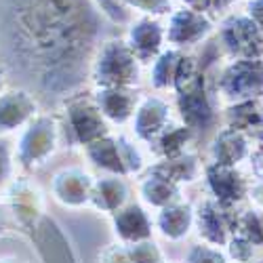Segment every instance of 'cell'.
<instances>
[{
    "label": "cell",
    "instance_id": "cell-37",
    "mask_svg": "<svg viewBox=\"0 0 263 263\" xmlns=\"http://www.w3.org/2000/svg\"><path fill=\"white\" fill-rule=\"evenodd\" d=\"M257 162H259V175H261V177H259V179H263V156H261V158H259Z\"/></svg>",
    "mask_w": 263,
    "mask_h": 263
},
{
    "label": "cell",
    "instance_id": "cell-21",
    "mask_svg": "<svg viewBox=\"0 0 263 263\" xmlns=\"http://www.w3.org/2000/svg\"><path fill=\"white\" fill-rule=\"evenodd\" d=\"M139 194L149 206H156L158 211L164 206H171L175 202H181L179 185L152 168L143 177V181L139 183Z\"/></svg>",
    "mask_w": 263,
    "mask_h": 263
},
{
    "label": "cell",
    "instance_id": "cell-6",
    "mask_svg": "<svg viewBox=\"0 0 263 263\" xmlns=\"http://www.w3.org/2000/svg\"><path fill=\"white\" fill-rule=\"evenodd\" d=\"M219 45L232 59H263V30L247 15H232L221 24Z\"/></svg>",
    "mask_w": 263,
    "mask_h": 263
},
{
    "label": "cell",
    "instance_id": "cell-11",
    "mask_svg": "<svg viewBox=\"0 0 263 263\" xmlns=\"http://www.w3.org/2000/svg\"><path fill=\"white\" fill-rule=\"evenodd\" d=\"M124 42L139 63H154L166 42V28L154 17H141L130 24Z\"/></svg>",
    "mask_w": 263,
    "mask_h": 263
},
{
    "label": "cell",
    "instance_id": "cell-28",
    "mask_svg": "<svg viewBox=\"0 0 263 263\" xmlns=\"http://www.w3.org/2000/svg\"><path fill=\"white\" fill-rule=\"evenodd\" d=\"M183 263H232V261L223 249L206 245V242H198L190 247Z\"/></svg>",
    "mask_w": 263,
    "mask_h": 263
},
{
    "label": "cell",
    "instance_id": "cell-5",
    "mask_svg": "<svg viewBox=\"0 0 263 263\" xmlns=\"http://www.w3.org/2000/svg\"><path fill=\"white\" fill-rule=\"evenodd\" d=\"M217 103H219L217 93L209 86L204 70L196 76V80L190 86L177 93L179 116L192 133L213 126L217 118Z\"/></svg>",
    "mask_w": 263,
    "mask_h": 263
},
{
    "label": "cell",
    "instance_id": "cell-36",
    "mask_svg": "<svg viewBox=\"0 0 263 263\" xmlns=\"http://www.w3.org/2000/svg\"><path fill=\"white\" fill-rule=\"evenodd\" d=\"M232 5V0H209V11H223Z\"/></svg>",
    "mask_w": 263,
    "mask_h": 263
},
{
    "label": "cell",
    "instance_id": "cell-35",
    "mask_svg": "<svg viewBox=\"0 0 263 263\" xmlns=\"http://www.w3.org/2000/svg\"><path fill=\"white\" fill-rule=\"evenodd\" d=\"M185 5V9H194V11H200L206 13L209 11V0H181Z\"/></svg>",
    "mask_w": 263,
    "mask_h": 263
},
{
    "label": "cell",
    "instance_id": "cell-33",
    "mask_svg": "<svg viewBox=\"0 0 263 263\" xmlns=\"http://www.w3.org/2000/svg\"><path fill=\"white\" fill-rule=\"evenodd\" d=\"M247 198L251 200V206H253V209L263 211V179L251 181V185H249V196H247Z\"/></svg>",
    "mask_w": 263,
    "mask_h": 263
},
{
    "label": "cell",
    "instance_id": "cell-38",
    "mask_svg": "<svg viewBox=\"0 0 263 263\" xmlns=\"http://www.w3.org/2000/svg\"><path fill=\"white\" fill-rule=\"evenodd\" d=\"M3 84H5V70L0 68V89H3Z\"/></svg>",
    "mask_w": 263,
    "mask_h": 263
},
{
    "label": "cell",
    "instance_id": "cell-25",
    "mask_svg": "<svg viewBox=\"0 0 263 263\" xmlns=\"http://www.w3.org/2000/svg\"><path fill=\"white\" fill-rule=\"evenodd\" d=\"M192 137L194 133L185 124H168L152 145H156V152L162 158H173V156L183 154Z\"/></svg>",
    "mask_w": 263,
    "mask_h": 263
},
{
    "label": "cell",
    "instance_id": "cell-10",
    "mask_svg": "<svg viewBox=\"0 0 263 263\" xmlns=\"http://www.w3.org/2000/svg\"><path fill=\"white\" fill-rule=\"evenodd\" d=\"M213 30V21L206 13L194 11V9H179L171 15V21L166 26V42L175 49L196 47L206 40V36Z\"/></svg>",
    "mask_w": 263,
    "mask_h": 263
},
{
    "label": "cell",
    "instance_id": "cell-32",
    "mask_svg": "<svg viewBox=\"0 0 263 263\" xmlns=\"http://www.w3.org/2000/svg\"><path fill=\"white\" fill-rule=\"evenodd\" d=\"M11 175V145L7 139H0V183H5Z\"/></svg>",
    "mask_w": 263,
    "mask_h": 263
},
{
    "label": "cell",
    "instance_id": "cell-26",
    "mask_svg": "<svg viewBox=\"0 0 263 263\" xmlns=\"http://www.w3.org/2000/svg\"><path fill=\"white\" fill-rule=\"evenodd\" d=\"M245 238L247 242H251L253 247H257L259 251H263V211L259 209H245L238 211V221H236V234Z\"/></svg>",
    "mask_w": 263,
    "mask_h": 263
},
{
    "label": "cell",
    "instance_id": "cell-8",
    "mask_svg": "<svg viewBox=\"0 0 263 263\" xmlns=\"http://www.w3.org/2000/svg\"><path fill=\"white\" fill-rule=\"evenodd\" d=\"M238 209H228L223 204L215 202L213 198L204 200L198 211L194 213V226L198 228L202 242L226 249L228 242L236 234Z\"/></svg>",
    "mask_w": 263,
    "mask_h": 263
},
{
    "label": "cell",
    "instance_id": "cell-3",
    "mask_svg": "<svg viewBox=\"0 0 263 263\" xmlns=\"http://www.w3.org/2000/svg\"><path fill=\"white\" fill-rule=\"evenodd\" d=\"M59 133H63V137L72 145L86 147L101 137H107L109 128L93 97L74 95L65 103L63 124L59 126Z\"/></svg>",
    "mask_w": 263,
    "mask_h": 263
},
{
    "label": "cell",
    "instance_id": "cell-19",
    "mask_svg": "<svg viewBox=\"0 0 263 263\" xmlns=\"http://www.w3.org/2000/svg\"><path fill=\"white\" fill-rule=\"evenodd\" d=\"M154 226L166 240L179 242V240L190 236V232L194 228V211L185 202H175V204L158 211Z\"/></svg>",
    "mask_w": 263,
    "mask_h": 263
},
{
    "label": "cell",
    "instance_id": "cell-4",
    "mask_svg": "<svg viewBox=\"0 0 263 263\" xmlns=\"http://www.w3.org/2000/svg\"><path fill=\"white\" fill-rule=\"evenodd\" d=\"M215 93L230 105L263 97V59H232L219 74Z\"/></svg>",
    "mask_w": 263,
    "mask_h": 263
},
{
    "label": "cell",
    "instance_id": "cell-29",
    "mask_svg": "<svg viewBox=\"0 0 263 263\" xmlns=\"http://www.w3.org/2000/svg\"><path fill=\"white\" fill-rule=\"evenodd\" d=\"M91 3L103 17H107L116 26H124L130 21V11L124 5V0H91Z\"/></svg>",
    "mask_w": 263,
    "mask_h": 263
},
{
    "label": "cell",
    "instance_id": "cell-40",
    "mask_svg": "<svg viewBox=\"0 0 263 263\" xmlns=\"http://www.w3.org/2000/svg\"><path fill=\"white\" fill-rule=\"evenodd\" d=\"M164 263H168V261H164Z\"/></svg>",
    "mask_w": 263,
    "mask_h": 263
},
{
    "label": "cell",
    "instance_id": "cell-1",
    "mask_svg": "<svg viewBox=\"0 0 263 263\" xmlns=\"http://www.w3.org/2000/svg\"><path fill=\"white\" fill-rule=\"evenodd\" d=\"M0 26L17 68L47 95L76 91L101 47L91 0H0Z\"/></svg>",
    "mask_w": 263,
    "mask_h": 263
},
{
    "label": "cell",
    "instance_id": "cell-14",
    "mask_svg": "<svg viewBox=\"0 0 263 263\" xmlns=\"http://www.w3.org/2000/svg\"><path fill=\"white\" fill-rule=\"evenodd\" d=\"M154 221L137 202H128L120 211L114 213V232L120 245H133L152 238Z\"/></svg>",
    "mask_w": 263,
    "mask_h": 263
},
{
    "label": "cell",
    "instance_id": "cell-34",
    "mask_svg": "<svg viewBox=\"0 0 263 263\" xmlns=\"http://www.w3.org/2000/svg\"><path fill=\"white\" fill-rule=\"evenodd\" d=\"M247 11H249L247 17L253 19V24L263 30V0H251Z\"/></svg>",
    "mask_w": 263,
    "mask_h": 263
},
{
    "label": "cell",
    "instance_id": "cell-13",
    "mask_svg": "<svg viewBox=\"0 0 263 263\" xmlns=\"http://www.w3.org/2000/svg\"><path fill=\"white\" fill-rule=\"evenodd\" d=\"M93 183V177L82 168H65L55 175L53 194L63 206H84L86 202H91Z\"/></svg>",
    "mask_w": 263,
    "mask_h": 263
},
{
    "label": "cell",
    "instance_id": "cell-27",
    "mask_svg": "<svg viewBox=\"0 0 263 263\" xmlns=\"http://www.w3.org/2000/svg\"><path fill=\"white\" fill-rule=\"evenodd\" d=\"M130 263H164V253L154 240H141V242L126 245Z\"/></svg>",
    "mask_w": 263,
    "mask_h": 263
},
{
    "label": "cell",
    "instance_id": "cell-31",
    "mask_svg": "<svg viewBox=\"0 0 263 263\" xmlns=\"http://www.w3.org/2000/svg\"><path fill=\"white\" fill-rule=\"evenodd\" d=\"M101 263H130L126 245H109V249H105L101 255Z\"/></svg>",
    "mask_w": 263,
    "mask_h": 263
},
{
    "label": "cell",
    "instance_id": "cell-20",
    "mask_svg": "<svg viewBox=\"0 0 263 263\" xmlns=\"http://www.w3.org/2000/svg\"><path fill=\"white\" fill-rule=\"evenodd\" d=\"M128 183L124 181V177L118 175H107L101 177L93 183V194H91V202L103 211L114 215L116 211H120L124 204H128Z\"/></svg>",
    "mask_w": 263,
    "mask_h": 263
},
{
    "label": "cell",
    "instance_id": "cell-9",
    "mask_svg": "<svg viewBox=\"0 0 263 263\" xmlns=\"http://www.w3.org/2000/svg\"><path fill=\"white\" fill-rule=\"evenodd\" d=\"M204 175H206V185L215 202L223 204L228 209H238L240 202L247 200L251 181L238 168L211 162Z\"/></svg>",
    "mask_w": 263,
    "mask_h": 263
},
{
    "label": "cell",
    "instance_id": "cell-7",
    "mask_svg": "<svg viewBox=\"0 0 263 263\" xmlns=\"http://www.w3.org/2000/svg\"><path fill=\"white\" fill-rule=\"evenodd\" d=\"M59 124L51 116H36L28 122V128L19 141L17 158L19 162L34 168L38 164H45V160L55 152L59 141Z\"/></svg>",
    "mask_w": 263,
    "mask_h": 263
},
{
    "label": "cell",
    "instance_id": "cell-12",
    "mask_svg": "<svg viewBox=\"0 0 263 263\" xmlns=\"http://www.w3.org/2000/svg\"><path fill=\"white\" fill-rule=\"evenodd\" d=\"M168 124L171 107L162 97H145L139 101L133 116V130L139 141L152 145Z\"/></svg>",
    "mask_w": 263,
    "mask_h": 263
},
{
    "label": "cell",
    "instance_id": "cell-23",
    "mask_svg": "<svg viewBox=\"0 0 263 263\" xmlns=\"http://www.w3.org/2000/svg\"><path fill=\"white\" fill-rule=\"evenodd\" d=\"M152 171H156L160 175H164L166 179L175 181V183H190V181H196L202 175V164L200 160L196 158L190 152H183L179 156H173V158H164L160 164H156Z\"/></svg>",
    "mask_w": 263,
    "mask_h": 263
},
{
    "label": "cell",
    "instance_id": "cell-22",
    "mask_svg": "<svg viewBox=\"0 0 263 263\" xmlns=\"http://www.w3.org/2000/svg\"><path fill=\"white\" fill-rule=\"evenodd\" d=\"M86 156H89V160L107 171L109 175H118V177H126V166L122 162V156H120V147H118V139L107 135V137H101L97 139L95 143L86 145Z\"/></svg>",
    "mask_w": 263,
    "mask_h": 263
},
{
    "label": "cell",
    "instance_id": "cell-24",
    "mask_svg": "<svg viewBox=\"0 0 263 263\" xmlns=\"http://www.w3.org/2000/svg\"><path fill=\"white\" fill-rule=\"evenodd\" d=\"M183 53L179 49H168L162 51L156 61H154V68H152L149 80L154 84V89L162 91V89H173L175 86V78H177V70H179V63H181Z\"/></svg>",
    "mask_w": 263,
    "mask_h": 263
},
{
    "label": "cell",
    "instance_id": "cell-2",
    "mask_svg": "<svg viewBox=\"0 0 263 263\" xmlns=\"http://www.w3.org/2000/svg\"><path fill=\"white\" fill-rule=\"evenodd\" d=\"M141 63L124 40H107L97 49L91 76L99 89H135Z\"/></svg>",
    "mask_w": 263,
    "mask_h": 263
},
{
    "label": "cell",
    "instance_id": "cell-39",
    "mask_svg": "<svg viewBox=\"0 0 263 263\" xmlns=\"http://www.w3.org/2000/svg\"><path fill=\"white\" fill-rule=\"evenodd\" d=\"M257 263H263V253H261V257L257 259Z\"/></svg>",
    "mask_w": 263,
    "mask_h": 263
},
{
    "label": "cell",
    "instance_id": "cell-15",
    "mask_svg": "<svg viewBox=\"0 0 263 263\" xmlns=\"http://www.w3.org/2000/svg\"><path fill=\"white\" fill-rule=\"evenodd\" d=\"M93 99L103 118L114 124H124L133 120L135 109L139 105L135 89H99Z\"/></svg>",
    "mask_w": 263,
    "mask_h": 263
},
{
    "label": "cell",
    "instance_id": "cell-18",
    "mask_svg": "<svg viewBox=\"0 0 263 263\" xmlns=\"http://www.w3.org/2000/svg\"><path fill=\"white\" fill-rule=\"evenodd\" d=\"M36 99L28 91H7L0 95V130H13L36 116Z\"/></svg>",
    "mask_w": 263,
    "mask_h": 263
},
{
    "label": "cell",
    "instance_id": "cell-17",
    "mask_svg": "<svg viewBox=\"0 0 263 263\" xmlns=\"http://www.w3.org/2000/svg\"><path fill=\"white\" fill-rule=\"evenodd\" d=\"M251 141L247 135L238 133L234 128H223L221 133H217V137L211 143V158L213 164L221 166H238L240 162H245L247 158H253Z\"/></svg>",
    "mask_w": 263,
    "mask_h": 263
},
{
    "label": "cell",
    "instance_id": "cell-30",
    "mask_svg": "<svg viewBox=\"0 0 263 263\" xmlns=\"http://www.w3.org/2000/svg\"><path fill=\"white\" fill-rule=\"evenodd\" d=\"M124 5L130 9H137L145 15H164L171 11V0H124Z\"/></svg>",
    "mask_w": 263,
    "mask_h": 263
},
{
    "label": "cell",
    "instance_id": "cell-16",
    "mask_svg": "<svg viewBox=\"0 0 263 263\" xmlns=\"http://www.w3.org/2000/svg\"><path fill=\"white\" fill-rule=\"evenodd\" d=\"M226 124L249 139L263 143V97L232 103L226 112Z\"/></svg>",
    "mask_w": 263,
    "mask_h": 263
}]
</instances>
